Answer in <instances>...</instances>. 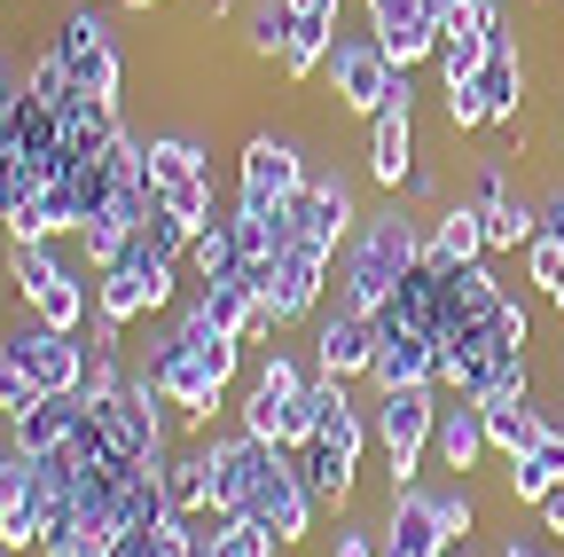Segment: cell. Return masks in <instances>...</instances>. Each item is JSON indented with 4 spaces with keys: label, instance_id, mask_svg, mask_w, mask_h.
Instances as JSON below:
<instances>
[{
    "label": "cell",
    "instance_id": "20",
    "mask_svg": "<svg viewBox=\"0 0 564 557\" xmlns=\"http://www.w3.org/2000/svg\"><path fill=\"white\" fill-rule=\"evenodd\" d=\"M352 228H361V213H352V189H345V181H314V189L291 204V244L322 251L329 267H337V251H345Z\"/></svg>",
    "mask_w": 564,
    "mask_h": 557
},
{
    "label": "cell",
    "instance_id": "35",
    "mask_svg": "<svg viewBox=\"0 0 564 557\" xmlns=\"http://www.w3.org/2000/svg\"><path fill=\"white\" fill-rule=\"evenodd\" d=\"M306 385H314V369H299L282 345H274V354H259V369H251V393H274V400H299Z\"/></svg>",
    "mask_w": 564,
    "mask_h": 557
},
{
    "label": "cell",
    "instance_id": "3",
    "mask_svg": "<svg viewBox=\"0 0 564 557\" xmlns=\"http://www.w3.org/2000/svg\"><path fill=\"white\" fill-rule=\"evenodd\" d=\"M306 400H314V440L299 448V471L314 486V503L345 518L352 511V479H361V448H369V408H352L345 377H322V369H314Z\"/></svg>",
    "mask_w": 564,
    "mask_h": 557
},
{
    "label": "cell",
    "instance_id": "6",
    "mask_svg": "<svg viewBox=\"0 0 564 557\" xmlns=\"http://www.w3.org/2000/svg\"><path fill=\"white\" fill-rule=\"evenodd\" d=\"M243 518H259L282 549H299L314 534V486L299 471V448H259L251 486H243Z\"/></svg>",
    "mask_w": 564,
    "mask_h": 557
},
{
    "label": "cell",
    "instance_id": "19",
    "mask_svg": "<svg viewBox=\"0 0 564 557\" xmlns=\"http://www.w3.org/2000/svg\"><path fill=\"white\" fill-rule=\"evenodd\" d=\"M486 456H494V440H486V400H478V393H440L432 463H440L447 479H470V471H478Z\"/></svg>",
    "mask_w": 564,
    "mask_h": 557
},
{
    "label": "cell",
    "instance_id": "24",
    "mask_svg": "<svg viewBox=\"0 0 564 557\" xmlns=\"http://www.w3.org/2000/svg\"><path fill=\"white\" fill-rule=\"evenodd\" d=\"M70 425H79V393H47V400L24 408V416H0L9 448H24V456H55V448H70Z\"/></svg>",
    "mask_w": 564,
    "mask_h": 557
},
{
    "label": "cell",
    "instance_id": "22",
    "mask_svg": "<svg viewBox=\"0 0 564 557\" xmlns=\"http://www.w3.org/2000/svg\"><path fill=\"white\" fill-rule=\"evenodd\" d=\"M369 362H377V314H352V307H337V314H322L314 322V369L322 377H369Z\"/></svg>",
    "mask_w": 564,
    "mask_h": 557
},
{
    "label": "cell",
    "instance_id": "42",
    "mask_svg": "<svg viewBox=\"0 0 564 557\" xmlns=\"http://www.w3.org/2000/svg\"><path fill=\"white\" fill-rule=\"evenodd\" d=\"M329 557H377V526H352V518H345V526L329 534Z\"/></svg>",
    "mask_w": 564,
    "mask_h": 557
},
{
    "label": "cell",
    "instance_id": "37",
    "mask_svg": "<svg viewBox=\"0 0 564 557\" xmlns=\"http://www.w3.org/2000/svg\"><path fill=\"white\" fill-rule=\"evenodd\" d=\"M282 542L259 526V518H220V557H274Z\"/></svg>",
    "mask_w": 564,
    "mask_h": 557
},
{
    "label": "cell",
    "instance_id": "36",
    "mask_svg": "<svg viewBox=\"0 0 564 557\" xmlns=\"http://www.w3.org/2000/svg\"><path fill=\"white\" fill-rule=\"evenodd\" d=\"M40 400H47V393L32 385V369L0 345V416H24V408H40Z\"/></svg>",
    "mask_w": 564,
    "mask_h": 557
},
{
    "label": "cell",
    "instance_id": "53",
    "mask_svg": "<svg viewBox=\"0 0 564 557\" xmlns=\"http://www.w3.org/2000/svg\"><path fill=\"white\" fill-rule=\"evenodd\" d=\"M556 126H564V95H556Z\"/></svg>",
    "mask_w": 564,
    "mask_h": 557
},
{
    "label": "cell",
    "instance_id": "54",
    "mask_svg": "<svg viewBox=\"0 0 564 557\" xmlns=\"http://www.w3.org/2000/svg\"><path fill=\"white\" fill-rule=\"evenodd\" d=\"M87 9H102V0H87Z\"/></svg>",
    "mask_w": 564,
    "mask_h": 557
},
{
    "label": "cell",
    "instance_id": "39",
    "mask_svg": "<svg viewBox=\"0 0 564 557\" xmlns=\"http://www.w3.org/2000/svg\"><path fill=\"white\" fill-rule=\"evenodd\" d=\"M440 95H447V126H455V133H478V126H494V118H486V95H478V79H470V87H440Z\"/></svg>",
    "mask_w": 564,
    "mask_h": 557
},
{
    "label": "cell",
    "instance_id": "48",
    "mask_svg": "<svg viewBox=\"0 0 564 557\" xmlns=\"http://www.w3.org/2000/svg\"><path fill=\"white\" fill-rule=\"evenodd\" d=\"M118 9H133V17H141V9H165V0H118Z\"/></svg>",
    "mask_w": 564,
    "mask_h": 557
},
{
    "label": "cell",
    "instance_id": "14",
    "mask_svg": "<svg viewBox=\"0 0 564 557\" xmlns=\"http://www.w3.org/2000/svg\"><path fill=\"white\" fill-rule=\"evenodd\" d=\"M9 354L32 369V385L40 393H79V377H87V345H79V330H47V322H32V314H17V330L0 338Z\"/></svg>",
    "mask_w": 564,
    "mask_h": 557
},
{
    "label": "cell",
    "instance_id": "34",
    "mask_svg": "<svg viewBox=\"0 0 564 557\" xmlns=\"http://www.w3.org/2000/svg\"><path fill=\"white\" fill-rule=\"evenodd\" d=\"M432 503H440V526L455 534V542H470L478 534V495H470V479H432Z\"/></svg>",
    "mask_w": 564,
    "mask_h": 557
},
{
    "label": "cell",
    "instance_id": "17",
    "mask_svg": "<svg viewBox=\"0 0 564 557\" xmlns=\"http://www.w3.org/2000/svg\"><path fill=\"white\" fill-rule=\"evenodd\" d=\"M369 32L384 40V55L400 72H415L423 55H440V24H447V0H361Z\"/></svg>",
    "mask_w": 564,
    "mask_h": 557
},
{
    "label": "cell",
    "instance_id": "46",
    "mask_svg": "<svg viewBox=\"0 0 564 557\" xmlns=\"http://www.w3.org/2000/svg\"><path fill=\"white\" fill-rule=\"evenodd\" d=\"M541 236H556V244H564V189H549V196H541Z\"/></svg>",
    "mask_w": 564,
    "mask_h": 557
},
{
    "label": "cell",
    "instance_id": "30",
    "mask_svg": "<svg viewBox=\"0 0 564 557\" xmlns=\"http://www.w3.org/2000/svg\"><path fill=\"white\" fill-rule=\"evenodd\" d=\"M291 32H299L291 0H243V55H251V63H282Z\"/></svg>",
    "mask_w": 564,
    "mask_h": 557
},
{
    "label": "cell",
    "instance_id": "8",
    "mask_svg": "<svg viewBox=\"0 0 564 557\" xmlns=\"http://www.w3.org/2000/svg\"><path fill=\"white\" fill-rule=\"evenodd\" d=\"M322 79H329V103L337 110H352V118H377L392 95H400V63L384 55V40L377 32H337L329 40V63H322Z\"/></svg>",
    "mask_w": 564,
    "mask_h": 557
},
{
    "label": "cell",
    "instance_id": "38",
    "mask_svg": "<svg viewBox=\"0 0 564 557\" xmlns=\"http://www.w3.org/2000/svg\"><path fill=\"white\" fill-rule=\"evenodd\" d=\"M24 495H32V456L0 440V518H9V511H17Z\"/></svg>",
    "mask_w": 564,
    "mask_h": 557
},
{
    "label": "cell",
    "instance_id": "5",
    "mask_svg": "<svg viewBox=\"0 0 564 557\" xmlns=\"http://www.w3.org/2000/svg\"><path fill=\"white\" fill-rule=\"evenodd\" d=\"M173 283H181V259H158L141 236H126L118 259L95 267V314H110V322L133 330V322H150V314L173 307Z\"/></svg>",
    "mask_w": 564,
    "mask_h": 557
},
{
    "label": "cell",
    "instance_id": "1",
    "mask_svg": "<svg viewBox=\"0 0 564 557\" xmlns=\"http://www.w3.org/2000/svg\"><path fill=\"white\" fill-rule=\"evenodd\" d=\"M236 362H243V345L220 338L212 322H196L188 307H181L173 330L150 345V377H158V393L173 400V416H181V432H188V440L228 408V377H236Z\"/></svg>",
    "mask_w": 564,
    "mask_h": 557
},
{
    "label": "cell",
    "instance_id": "50",
    "mask_svg": "<svg viewBox=\"0 0 564 557\" xmlns=\"http://www.w3.org/2000/svg\"><path fill=\"white\" fill-rule=\"evenodd\" d=\"M541 299H549V307H556V314H564V283H549V291H541Z\"/></svg>",
    "mask_w": 564,
    "mask_h": 557
},
{
    "label": "cell",
    "instance_id": "26",
    "mask_svg": "<svg viewBox=\"0 0 564 557\" xmlns=\"http://www.w3.org/2000/svg\"><path fill=\"white\" fill-rule=\"evenodd\" d=\"M423 251H432L440 267H463V259H486V213L463 196V204H440L432 228H423Z\"/></svg>",
    "mask_w": 564,
    "mask_h": 557
},
{
    "label": "cell",
    "instance_id": "12",
    "mask_svg": "<svg viewBox=\"0 0 564 557\" xmlns=\"http://www.w3.org/2000/svg\"><path fill=\"white\" fill-rule=\"evenodd\" d=\"M494 40H510L502 0H447V24H440V87H470L486 72Z\"/></svg>",
    "mask_w": 564,
    "mask_h": 557
},
{
    "label": "cell",
    "instance_id": "10",
    "mask_svg": "<svg viewBox=\"0 0 564 557\" xmlns=\"http://www.w3.org/2000/svg\"><path fill=\"white\" fill-rule=\"evenodd\" d=\"M47 55L70 72V87H79V95L118 103V87H126V55H118V40H110V17H102V9H87V0H79V9L55 24Z\"/></svg>",
    "mask_w": 564,
    "mask_h": 557
},
{
    "label": "cell",
    "instance_id": "27",
    "mask_svg": "<svg viewBox=\"0 0 564 557\" xmlns=\"http://www.w3.org/2000/svg\"><path fill=\"white\" fill-rule=\"evenodd\" d=\"M478 95H486L494 126H518V110H525V55H518V40H494L486 72H478Z\"/></svg>",
    "mask_w": 564,
    "mask_h": 557
},
{
    "label": "cell",
    "instance_id": "29",
    "mask_svg": "<svg viewBox=\"0 0 564 557\" xmlns=\"http://www.w3.org/2000/svg\"><path fill=\"white\" fill-rule=\"evenodd\" d=\"M478 213H486V251H525L541 236V204L518 196V189H502L494 204H478Z\"/></svg>",
    "mask_w": 564,
    "mask_h": 557
},
{
    "label": "cell",
    "instance_id": "32",
    "mask_svg": "<svg viewBox=\"0 0 564 557\" xmlns=\"http://www.w3.org/2000/svg\"><path fill=\"white\" fill-rule=\"evenodd\" d=\"M188 526H196V518H173V511H165V518H150V526H118L102 557H173Z\"/></svg>",
    "mask_w": 564,
    "mask_h": 557
},
{
    "label": "cell",
    "instance_id": "9",
    "mask_svg": "<svg viewBox=\"0 0 564 557\" xmlns=\"http://www.w3.org/2000/svg\"><path fill=\"white\" fill-rule=\"evenodd\" d=\"M432 425H440V385H400V393H377L369 408V432L392 463V486H415L423 479V456H432Z\"/></svg>",
    "mask_w": 564,
    "mask_h": 557
},
{
    "label": "cell",
    "instance_id": "52",
    "mask_svg": "<svg viewBox=\"0 0 564 557\" xmlns=\"http://www.w3.org/2000/svg\"><path fill=\"white\" fill-rule=\"evenodd\" d=\"M556 393H564V354H556Z\"/></svg>",
    "mask_w": 564,
    "mask_h": 557
},
{
    "label": "cell",
    "instance_id": "45",
    "mask_svg": "<svg viewBox=\"0 0 564 557\" xmlns=\"http://www.w3.org/2000/svg\"><path fill=\"white\" fill-rule=\"evenodd\" d=\"M291 17H299V24H329V32H337V0H291Z\"/></svg>",
    "mask_w": 564,
    "mask_h": 557
},
{
    "label": "cell",
    "instance_id": "31",
    "mask_svg": "<svg viewBox=\"0 0 564 557\" xmlns=\"http://www.w3.org/2000/svg\"><path fill=\"white\" fill-rule=\"evenodd\" d=\"M188 267H196V283H228V275H243V251H236V221L228 213L212 221V228H196Z\"/></svg>",
    "mask_w": 564,
    "mask_h": 557
},
{
    "label": "cell",
    "instance_id": "25",
    "mask_svg": "<svg viewBox=\"0 0 564 557\" xmlns=\"http://www.w3.org/2000/svg\"><path fill=\"white\" fill-rule=\"evenodd\" d=\"M549 416H556V408H541L533 385H525V393H502V400H486V440H494V456H502V463L525 456V448L549 432Z\"/></svg>",
    "mask_w": 564,
    "mask_h": 557
},
{
    "label": "cell",
    "instance_id": "4",
    "mask_svg": "<svg viewBox=\"0 0 564 557\" xmlns=\"http://www.w3.org/2000/svg\"><path fill=\"white\" fill-rule=\"evenodd\" d=\"M0 275L17 291V314H32L47 330H79L95 314V267H70L55 244H9L0 251Z\"/></svg>",
    "mask_w": 564,
    "mask_h": 557
},
{
    "label": "cell",
    "instance_id": "44",
    "mask_svg": "<svg viewBox=\"0 0 564 557\" xmlns=\"http://www.w3.org/2000/svg\"><path fill=\"white\" fill-rule=\"evenodd\" d=\"M533 511H541V534H556V542H564V486H549Z\"/></svg>",
    "mask_w": 564,
    "mask_h": 557
},
{
    "label": "cell",
    "instance_id": "16",
    "mask_svg": "<svg viewBox=\"0 0 564 557\" xmlns=\"http://www.w3.org/2000/svg\"><path fill=\"white\" fill-rule=\"evenodd\" d=\"M447 526H440V503H432V479L415 486H392V511L377 526V557H447Z\"/></svg>",
    "mask_w": 564,
    "mask_h": 557
},
{
    "label": "cell",
    "instance_id": "33",
    "mask_svg": "<svg viewBox=\"0 0 564 557\" xmlns=\"http://www.w3.org/2000/svg\"><path fill=\"white\" fill-rule=\"evenodd\" d=\"M329 24H299L291 32V47H282V63H274V72H282V87H306L314 72H322V63H329Z\"/></svg>",
    "mask_w": 564,
    "mask_h": 557
},
{
    "label": "cell",
    "instance_id": "55",
    "mask_svg": "<svg viewBox=\"0 0 564 557\" xmlns=\"http://www.w3.org/2000/svg\"><path fill=\"white\" fill-rule=\"evenodd\" d=\"M0 557H9V549H0Z\"/></svg>",
    "mask_w": 564,
    "mask_h": 557
},
{
    "label": "cell",
    "instance_id": "40",
    "mask_svg": "<svg viewBox=\"0 0 564 557\" xmlns=\"http://www.w3.org/2000/svg\"><path fill=\"white\" fill-rule=\"evenodd\" d=\"M525 275H533L541 291L564 283V244H556V236H533V244H525Z\"/></svg>",
    "mask_w": 564,
    "mask_h": 557
},
{
    "label": "cell",
    "instance_id": "21",
    "mask_svg": "<svg viewBox=\"0 0 564 557\" xmlns=\"http://www.w3.org/2000/svg\"><path fill=\"white\" fill-rule=\"evenodd\" d=\"M188 314H196V322H212L220 338H236V345H259V338H274V322H267V299H259V283H251V275H228V283H204V291L188 299Z\"/></svg>",
    "mask_w": 564,
    "mask_h": 557
},
{
    "label": "cell",
    "instance_id": "47",
    "mask_svg": "<svg viewBox=\"0 0 564 557\" xmlns=\"http://www.w3.org/2000/svg\"><path fill=\"white\" fill-rule=\"evenodd\" d=\"M220 17H236V0H204V32L220 24Z\"/></svg>",
    "mask_w": 564,
    "mask_h": 557
},
{
    "label": "cell",
    "instance_id": "28",
    "mask_svg": "<svg viewBox=\"0 0 564 557\" xmlns=\"http://www.w3.org/2000/svg\"><path fill=\"white\" fill-rule=\"evenodd\" d=\"M549 486H564V416H549V432L525 456H510V495L518 503H541Z\"/></svg>",
    "mask_w": 564,
    "mask_h": 557
},
{
    "label": "cell",
    "instance_id": "15",
    "mask_svg": "<svg viewBox=\"0 0 564 557\" xmlns=\"http://www.w3.org/2000/svg\"><path fill=\"white\" fill-rule=\"evenodd\" d=\"M415 165H423V158H415V87L400 79V95L369 118V158H361V173H369L384 196H400Z\"/></svg>",
    "mask_w": 564,
    "mask_h": 557
},
{
    "label": "cell",
    "instance_id": "43",
    "mask_svg": "<svg viewBox=\"0 0 564 557\" xmlns=\"http://www.w3.org/2000/svg\"><path fill=\"white\" fill-rule=\"evenodd\" d=\"M173 557H220V518H196L188 534H181V549Z\"/></svg>",
    "mask_w": 564,
    "mask_h": 557
},
{
    "label": "cell",
    "instance_id": "23",
    "mask_svg": "<svg viewBox=\"0 0 564 557\" xmlns=\"http://www.w3.org/2000/svg\"><path fill=\"white\" fill-rule=\"evenodd\" d=\"M158 479H165L173 518H212V440H173L158 456Z\"/></svg>",
    "mask_w": 564,
    "mask_h": 557
},
{
    "label": "cell",
    "instance_id": "2",
    "mask_svg": "<svg viewBox=\"0 0 564 557\" xmlns=\"http://www.w3.org/2000/svg\"><path fill=\"white\" fill-rule=\"evenodd\" d=\"M415 259H423V221H415L408 196H392V204H377V213H361V228H352L345 251H337V307L377 314V307L400 291V275H408Z\"/></svg>",
    "mask_w": 564,
    "mask_h": 557
},
{
    "label": "cell",
    "instance_id": "41",
    "mask_svg": "<svg viewBox=\"0 0 564 557\" xmlns=\"http://www.w3.org/2000/svg\"><path fill=\"white\" fill-rule=\"evenodd\" d=\"M400 196H408V204H415V213H440V204H447V181H440V173H432V165H415V173H408V189H400Z\"/></svg>",
    "mask_w": 564,
    "mask_h": 557
},
{
    "label": "cell",
    "instance_id": "13",
    "mask_svg": "<svg viewBox=\"0 0 564 557\" xmlns=\"http://www.w3.org/2000/svg\"><path fill=\"white\" fill-rule=\"evenodd\" d=\"M243 275H251L259 299H267V322H274V330H291V322H306V314L322 307V275H329V259H322V251H306V244H291L282 259L243 267Z\"/></svg>",
    "mask_w": 564,
    "mask_h": 557
},
{
    "label": "cell",
    "instance_id": "18",
    "mask_svg": "<svg viewBox=\"0 0 564 557\" xmlns=\"http://www.w3.org/2000/svg\"><path fill=\"white\" fill-rule=\"evenodd\" d=\"M369 385H377V393L440 385V338L415 330V322H384V314H377V362H369Z\"/></svg>",
    "mask_w": 564,
    "mask_h": 557
},
{
    "label": "cell",
    "instance_id": "51",
    "mask_svg": "<svg viewBox=\"0 0 564 557\" xmlns=\"http://www.w3.org/2000/svg\"><path fill=\"white\" fill-rule=\"evenodd\" d=\"M447 557H478V549H470V542H447Z\"/></svg>",
    "mask_w": 564,
    "mask_h": 557
},
{
    "label": "cell",
    "instance_id": "7",
    "mask_svg": "<svg viewBox=\"0 0 564 557\" xmlns=\"http://www.w3.org/2000/svg\"><path fill=\"white\" fill-rule=\"evenodd\" d=\"M141 158H150V189H158L165 213H181L188 228L220 221V196H212V150L196 142V133H150Z\"/></svg>",
    "mask_w": 564,
    "mask_h": 557
},
{
    "label": "cell",
    "instance_id": "49",
    "mask_svg": "<svg viewBox=\"0 0 564 557\" xmlns=\"http://www.w3.org/2000/svg\"><path fill=\"white\" fill-rule=\"evenodd\" d=\"M9 95H17V87H9V63H0V110H9Z\"/></svg>",
    "mask_w": 564,
    "mask_h": 557
},
{
    "label": "cell",
    "instance_id": "11",
    "mask_svg": "<svg viewBox=\"0 0 564 557\" xmlns=\"http://www.w3.org/2000/svg\"><path fill=\"white\" fill-rule=\"evenodd\" d=\"M314 189L306 150L291 133H251L243 158H236V204H267V213H291V204Z\"/></svg>",
    "mask_w": 564,
    "mask_h": 557
}]
</instances>
